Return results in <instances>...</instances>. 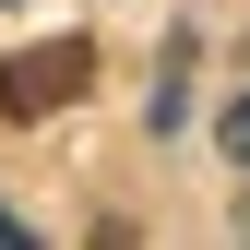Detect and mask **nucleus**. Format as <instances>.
Returning <instances> with one entry per match:
<instances>
[{
    "mask_svg": "<svg viewBox=\"0 0 250 250\" xmlns=\"http://www.w3.org/2000/svg\"><path fill=\"white\" fill-rule=\"evenodd\" d=\"M214 143H227L238 167H250V96H227V119H214Z\"/></svg>",
    "mask_w": 250,
    "mask_h": 250,
    "instance_id": "obj_2",
    "label": "nucleus"
},
{
    "mask_svg": "<svg viewBox=\"0 0 250 250\" xmlns=\"http://www.w3.org/2000/svg\"><path fill=\"white\" fill-rule=\"evenodd\" d=\"M238 238H250V203H238Z\"/></svg>",
    "mask_w": 250,
    "mask_h": 250,
    "instance_id": "obj_3",
    "label": "nucleus"
},
{
    "mask_svg": "<svg viewBox=\"0 0 250 250\" xmlns=\"http://www.w3.org/2000/svg\"><path fill=\"white\" fill-rule=\"evenodd\" d=\"M83 83H96V48H83V36H48V48H24L12 72H0V107L36 119V107H72Z\"/></svg>",
    "mask_w": 250,
    "mask_h": 250,
    "instance_id": "obj_1",
    "label": "nucleus"
}]
</instances>
